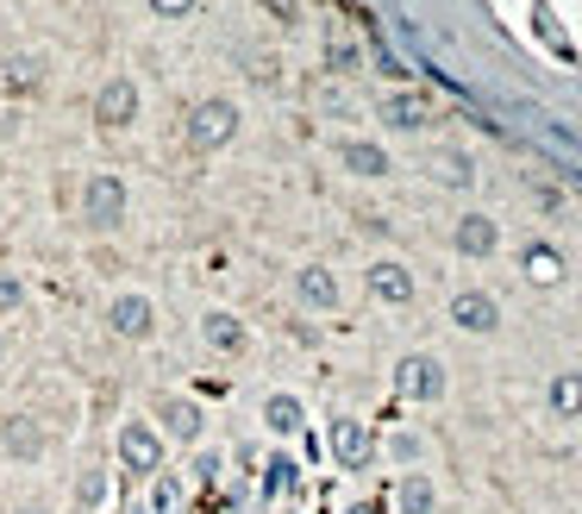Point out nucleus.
Wrapping results in <instances>:
<instances>
[{"mask_svg": "<svg viewBox=\"0 0 582 514\" xmlns=\"http://www.w3.org/2000/svg\"><path fill=\"white\" fill-rule=\"evenodd\" d=\"M95 120H101V126H132V120H138V82L107 76L101 88H95Z\"/></svg>", "mask_w": 582, "mask_h": 514, "instance_id": "5", "label": "nucleus"}, {"mask_svg": "<svg viewBox=\"0 0 582 514\" xmlns=\"http://www.w3.org/2000/svg\"><path fill=\"white\" fill-rule=\"evenodd\" d=\"M295 295H301L307 308H332V302H338V283H332V270H320V264H313V270H301V277H295Z\"/></svg>", "mask_w": 582, "mask_h": 514, "instance_id": "11", "label": "nucleus"}, {"mask_svg": "<svg viewBox=\"0 0 582 514\" xmlns=\"http://www.w3.org/2000/svg\"><path fill=\"white\" fill-rule=\"evenodd\" d=\"M527 264H532V277H545V283L557 277V257H552V252H532Z\"/></svg>", "mask_w": 582, "mask_h": 514, "instance_id": "25", "label": "nucleus"}, {"mask_svg": "<svg viewBox=\"0 0 582 514\" xmlns=\"http://www.w3.org/2000/svg\"><path fill=\"white\" fill-rule=\"evenodd\" d=\"M82 213H88L95 232H113L120 220H126V182L113 176V170H95L88 188H82Z\"/></svg>", "mask_w": 582, "mask_h": 514, "instance_id": "2", "label": "nucleus"}, {"mask_svg": "<svg viewBox=\"0 0 582 514\" xmlns=\"http://www.w3.org/2000/svg\"><path fill=\"white\" fill-rule=\"evenodd\" d=\"M20 302H26V283H20L13 270H0V314H13Z\"/></svg>", "mask_w": 582, "mask_h": 514, "instance_id": "19", "label": "nucleus"}, {"mask_svg": "<svg viewBox=\"0 0 582 514\" xmlns=\"http://www.w3.org/2000/svg\"><path fill=\"white\" fill-rule=\"evenodd\" d=\"M107 327H113L120 339H132V345H138V339H151V333H157V308H151V295H120V302L107 308Z\"/></svg>", "mask_w": 582, "mask_h": 514, "instance_id": "6", "label": "nucleus"}, {"mask_svg": "<svg viewBox=\"0 0 582 514\" xmlns=\"http://www.w3.org/2000/svg\"><path fill=\"white\" fill-rule=\"evenodd\" d=\"M0 358H7V339H0Z\"/></svg>", "mask_w": 582, "mask_h": 514, "instance_id": "26", "label": "nucleus"}, {"mask_svg": "<svg viewBox=\"0 0 582 514\" xmlns=\"http://www.w3.org/2000/svg\"><path fill=\"white\" fill-rule=\"evenodd\" d=\"M163 445H170V439L157 433L151 420H126V427H120V464H126L132 477H157V470H163Z\"/></svg>", "mask_w": 582, "mask_h": 514, "instance_id": "3", "label": "nucleus"}, {"mask_svg": "<svg viewBox=\"0 0 582 514\" xmlns=\"http://www.w3.org/2000/svg\"><path fill=\"white\" fill-rule=\"evenodd\" d=\"M232 138H238V107L226 95H207V101L188 107V145L195 151H220Z\"/></svg>", "mask_w": 582, "mask_h": 514, "instance_id": "1", "label": "nucleus"}, {"mask_svg": "<svg viewBox=\"0 0 582 514\" xmlns=\"http://www.w3.org/2000/svg\"><path fill=\"white\" fill-rule=\"evenodd\" d=\"M182 495H188L182 477H170V470H157L151 477V514H182Z\"/></svg>", "mask_w": 582, "mask_h": 514, "instance_id": "12", "label": "nucleus"}, {"mask_svg": "<svg viewBox=\"0 0 582 514\" xmlns=\"http://www.w3.org/2000/svg\"><path fill=\"white\" fill-rule=\"evenodd\" d=\"M345 163H357L363 176H376V170H382V157L370 151V145H351V151H345Z\"/></svg>", "mask_w": 582, "mask_h": 514, "instance_id": "23", "label": "nucleus"}, {"mask_svg": "<svg viewBox=\"0 0 582 514\" xmlns=\"http://www.w3.org/2000/svg\"><path fill=\"white\" fill-rule=\"evenodd\" d=\"M370 283H376L382 302H407V270H401V264H376V270H370Z\"/></svg>", "mask_w": 582, "mask_h": 514, "instance_id": "15", "label": "nucleus"}, {"mask_svg": "<svg viewBox=\"0 0 582 514\" xmlns=\"http://www.w3.org/2000/svg\"><path fill=\"white\" fill-rule=\"evenodd\" d=\"M220 484V452H201L195 458V489H213Z\"/></svg>", "mask_w": 582, "mask_h": 514, "instance_id": "20", "label": "nucleus"}, {"mask_svg": "<svg viewBox=\"0 0 582 514\" xmlns=\"http://www.w3.org/2000/svg\"><path fill=\"white\" fill-rule=\"evenodd\" d=\"M488 238H495V232L482 227V220H470V227H463V252H488Z\"/></svg>", "mask_w": 582, "mask_h": 514, "instance_id": "24", "label": "nucleus"}, {"mask_svg": "<svg viewBox=\"0 0 582 514\" xmlns=\"http://www.w3.org/2000/svg\"><path fill=\"white\" fill-rule=\"evenodd\" d=\"M395 383H401V395H413V402H432V395H445V370L432 358H407L401 370H395Z\"/></svg>", "mask_w": 582, "mask_h": 514, "instance_id": "7", "label": "nucleus"}, {"mask_svg": "<svg viewBox=\"0 0 582 514\" xmlns=\"http://www.w3.org/2000/svg\"><path fill=\"white\" fill-rule=\"evenodd\" d=\"M201 339L213 345V352H245V320H238V314H226V308H213L201 320Z\"/></svg>", "mask_w": 582, "mask_h": 514, "instance_id": "8", "label": "nucleus"}, {"mask_svg": "<svg viewBox=\"0 0 582 514\" xmlns=\"http://www.w3.org/2000/svg\"><path fill=\"white\" fill-rule=\"evenodd\" d=\"M332 452H338L345 470H357V464L370 458V433H363V420H338V427H332Z\"/></svg>", "mask_w": 582, "mask_h": 514, "instance_id": "10", "label": "nucleus"}, {"mask_svg": "<svg viewBox=\"0 0 582 514\" xmlns=\"http://www.w3.org/2000/svg\"><path fill=\"white\" fill-rule=\"evenodd\" d=\"M145 7H151L157 20H188L195 13V0H145Z\"/></svg>", "mask_w": 582, "mask_h": 514, "instance_id": "22", "label": "nucleus"}, {"mask_svg": "<svg viewBox=\"0 0 582 514\" xmlns=\"http://www.w3.org/2000/svg\"><path fill=\"white\" fill-rule=\"evenodd\" d=\"M432 509V484L426 477H407L401 484V514H426Z\"/></svg>", "mask_w": 582, "mask_h": 514, "instance_id": "18", "label": "nucleus"}, {"mask_svg": "<svg viewBox=\"0 0 582 514\" xmlns=\"http://www.w3.org/2000/svg\"><path fill=\"white\" fill-rule=\"evenodd\" d=\"M157 433L163 439H176V445H201V433H207V414H201V402H188V395H157Z\"/></svg>", "mask_w": 582, "mask_h": 514, "instance_id": "4", "label": "nucleus"}, {"mask_svg": "<svg viewBox=\"0 0 582 514\" xmlns=\"http://www.w3.org/2000/svg\"><path fill=\"white\" fill-rule=\"evenodd\" d=\"M7 82L20 88V95H32L38 82H45V57H32V51H20L13 63H7Z\"/></svg>", "mask_w": 582, "mask_h": 514, "instance_id": "14", "label": "nucleus"}, {"mask_svg": "<svg viewBox=\"0 0 582 514\" xmlns=\"http://www.w3.org/2000/svg\"><path fill=\"white\" fill-rule=\"evenodd\" d=\"M552 408L570 420V414H582V377H557L552 383Z\"/></svg>", "mask_w": 582, "mask_h": 514, "instance_id": "17", "label": "nucleus"}, {"mask_svg": "<svg viewBox=\"0 0 582 514\" xmlns=\"http://www.w3.org/2000/svg\"><path fill=\"white\" fill-rule=\"evenodd\" d=\"M263 427H270V433H295V427H301V402H295V395H270V402H263Z\"/></svg>", "mask_w": 582, "mask_h": 514, "instance_id": "13", "label": "nucleus"}, {"mask_svg": "<svg viewBox=\"0 0 582 514\" xmlns=\"http://www.w3.org/2000/svg\"><path fill=\"white\" fill-rule=\"evenodd\" d=\"M388 120H395V126H420V120H426V107H420V101H388Z\"/></svg>", "mask_w": 582, "mask_h": 514, "instance_id": "21", "label": "nucleus"}, {"mask_svg": "<svg viewBox=\"0 0 582 514\" xmlns=\"http://www.w3.org/2000/svg\"><path fill=\"white\" fill-rule=\"evenodd\" d=\"M457 320H463L470 333H488V327H495V308H488L482 295H463V302H457Z\"/></svg>", "mask_w": 582, "mask_h": 514, "instance_id": "16", "label": "nucleus"}, {"mask_svg": "<svg viewBox=\"0 0 582 514\" xmlns=\"http://www.w3.org/2000/svg\"><path fill=\"white\" fill-rule=\"evenodd\" d=\"M0 445H7L13 458H45V433H38V420H26V414H13V420L0 427Z\"/></svg>", "mask_w": 582, "mask_h": 514, "instance_id": "9", "label": "nucleus"}]
</instances>
